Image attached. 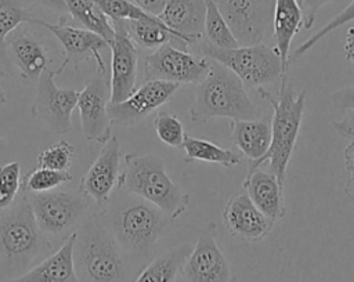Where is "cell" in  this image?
<instances>
[{
  "label": "cell",
  "mask_w": 354,
  "mask_h": 282,
  "mask_svg": "<svg viewBox=\"0 0 354 282\" xmlns=\"http://www.w3.org/2000/svg\"><path fill=\"white\" fill-rule=\"evenodd\" d=\"M73 261L80 282H129L126 253L104 212L93 213L77 228Z\"/></svg>",
  "instance_id": "1"
},
{
  "label": "cell",
  "mask_w": 354,
  "mask_h": 282,
  "mask_svg": "<svg viewBox=\"0 0 354 282\" xmlns=\"http://www.w3.org/2000/svg\"><path fill=\"white\" fill-rule=\"evenodd\" d=\"M259 94L272 106L271 119V144L267 153L257 162L249 163V167H257L268 163V170L277 176L279 182L285 185L289 160L293 155L300 124L306 108L307 90L295 91L288 73L281 76V84L277 95L270 94L259 87Z\"/></svg>",
  "instance_id": "2"
},
{
  "label": "cell",
  "mask_w": 354,
  "mask_h": 282,
  "mask_svg": "<svg viewBox=\"0 0 354 282\" xmlns=\"http://www.w3.org/2000/svg\"><path fill=\"white\" fill-rule=\"evenodd\" d=\"M195 100L189 108V120L202 124L214 118L231 120L259 119V109L246 93L243 82L228 68L210 59L206 77L195 84Z\"/></svg>",
  "instance_id": "3"
},
{
  "label": "cell",
  "mask_w": 354,
  "mask_h": 282,
  "mask_svg": "<svg viewBox=\"0 0 354 282\" xmlns=\"http://www.w3.org/2000/svg\"><path fill=\"white\" fill-rule=\"evenodd\" d=\"M118 188L151 202L171 221L184 214L191 199L167 176L163 160L153 153H127Z\"/></svg>",
  "instance_id": "4"
},
{
  "label": "cell",
  "mask_w": 354,
  "mask_h": 282,
  "mask_svg": "<svg viewBox=\"0 0 354 282\" xmlns=\"http://www.w3.org/2000/svg\"><path fill=\"white\" fill-rule=\"evenodd\" d=\"M104 214L124 253L141 257L153 250L159 236L171 221L159 207L130 192Z\"/></svg>",
  "instance_id": "5"
},
{
  "label": "cell",
  "mask_w": 354,
  "mask_h": 282,
  "mask_svg": "<svg viewBox=\"0 0 354 282\" xmlns=\"http://www.w3.org/2000/svg\"><path fill=\"white\" fill-rule=\"evenodd\" d=\"M51 247L25 194L19 202L0 213V263L8 270L21 271L29 267Z\"/></svg>",
  "instance_id": "6"
},
{
  "label": "cell",
  "mask_w": 354,
  "mask_h": 282,
  "mask_svg": "<svg viewBox=\"0 0 354 282\" xmlns=\"http://www.w3.org/2000/svg\"><path fill=\"white\" fill-rule=\"evenodd\" d=\"M194 46L196 47V54L228 68L249 87L259 88L286 75L275 47H268L263 43L220 48L206 40H199Z\"/></svg>",
  "instance_id": "7"
},
{
  "label": "cell",
  "mask_w": 354,
  "mask_h": 282,
  "mask_svg": "<svg viewBox=\"0 0 354 282\" xmlns=\"http://www.w3.org/2000/svg\"><path fill=\"white\" fill-rule=\"evenodd\" d=\"M36 221L44 235L64 236L66 239L75 232L84 213L88 210L87 196L80 191H47L41 194L25 192Z\"/></svg>",
  "instance_id": "8"
},
{
  "label": "cell",
  "mask_w": 354,
  "mask_h": 282,
  "mask_svg": "<svg viewBox=\"0 0 354 282\" xmlns=\"http://www.w3.org/2000/svg\"><path fill=\"white\" fill-rule=\"evenodd\" d=\"M62 66L55 70L47 68L40 75L36 95L29 108V113L35 120L58 134L72 130V112L79 100V91L75 88H61L57 86L54 77L62 73Z\"/></svg>",
  "instance_id": "9"
},
{
  "label": "cell",
  "mask_w": 354,
  "mask_h": 282,
  "mask_svg": "<svg viewBox=\"0 0 354 282\" xmlns=\"http://www.w3.org/2000/svg\"><path fill=\"white\" fill-rule=\"evenodd\" d=\"M210 69V59L191 54L167 43L156 48L144 59V82L165 80L177 84H198Z\"/></svg>",
  "instance_id": "10"
},
{
  "label": "cell",
  "mask_w": 354,
  "mask_h": 282,
  "mask_svg": "<svg viewBox=\"0 0 354 282\" xmlns=\"http://www.w3.org/2000/svg\"><path fill=\"white\" fill-rule=\"evenodd\" d=\"M181 275L185 282H235V274L217 243L216 223H207L199 232Z\"/></svg>",
  "instance_id": "11"
},
{
  "label": "cell",
  "mask_w": 354,
  "mask_h": 282,
  "mask_svg": "<svg viewBox=\"0 0 354 282\" xmlns=\"http://www.w3.org/2000/svg\"><path fill=\"white\" fill-rule=\"evenodd\" d=\"M109 101L111 82L106 77V70H97L88 77L83 90L79 91L76 105L86 140L102 145L113 135L108 113Z\"/></svg>",
  "instance_id": "12"
},
{
  "label": "cell",
  "mask_w": 354,
  "mask_h": 282,
  "mask_svg": "<svg viewBox=\"0 0 354 282\" xmlns=\"http://www.w3.org/2000/svg\"><path fill=\"white\" fill-rule=\"evenodd\" d=\"M33 25L41 26L53 33V36L59 41V44L64 47L65 59L61 64L64 68H66L69 64L75 66V69L79 68V64L83 61L94 59L97 65V70H106L105 62L101 57V50L111 47L109 43L101 37L100 35L82 28L68 24L66 15H61L57 24L47 22L41 18H33Z\"/></svg>",
  "instance_id": "13"
},
{
  "label": "cell",
  "mask_w": 354,
  "mask_h": 282,
  "mask_svg": "<svg viewBox=\"0 0 354 282\" xmlns=\"http://www.w3.org/2000/svg\"><path fill=\"white\" fill-rule=\"evenodd\" d=\"M180 84L165 80H147L126 100L109 102L108 113L112 124L134 126L149 113L165 105L178 90Z\"/></svg>",
  "instance_id": "14"
},
{
  "label": "cell",
  "mask_w": 354,
  "mask_h": 282,
  "mask_svg": "<svg viewBox=\"0 0 354 282\" xmlns=\"http://www.w3.org/2000/svg\"><path fill=\"white\" fill-rule=\"evenodd\" d=\"M115 37L111 43V101L120 102L134 90L137 83L138 51L129 35L126 19H113Z\"/></svg>",
  "instance_id": "15"
},
{
  "label": "cell",
  "mask_w": 354,
  "mask_h": 282,
  "mask_svg": "<svg viewBox=\"0 0 354 282\" xmlns=\"http://www.w3.org/2000/svg\"><path fill=\"white\" fill-rule=\"evenodd\" d=\"M7 57L18 69L24 84L37 82L40 75L50 68L51 59L41 39L25 22L15 28L6 39Z\"/></svg>",
  "instance_id": "16"
},
{
  "label": "cell",
  "mask_w": 354,
  "mask_h": 282,
  "mask_svg": "<svg viewBox=\"0 0 354 282\" xmlns=\"http://www.w3.org/2000/svg\"><path fill=\"white\" fill-rule=\"evenodd\" d=\"M223 221L231 238L250 243L261 242L271 232L275 223L252 202L243 188L225 203Z\"/></svg>",
  "instance_id": "17"
},
{
  "label": "cell",
  "mask_w": 354,
  "mask_h": 282,
  "mask_svg": "<svg viewBox=\"0 0 354 282\" xmlns=\"http://www.w3.org/2000/svg\"><path fill=\"white\" fill-rule=\"evenodd\" d=\"M120 176V145L116 135L102 144L98 156L80 178L79 191L97 205L109 200Z\"/></svg>",
  "instance_id": "18"
},
{
  "label": "cell",
  "mask_w": 354,
  "mask_h": 282,
  "mask_svg": "<svg viewBox=\"0 0 354 282\" xmlns=\"http://www.w3.org/2000/svg\"><path fill=\"white\" fill-rule=\"evenodd\" d=\"M241 46L261 43L266 30L263 0H216Z\"/></svg>",
  "instance_id": "19"
},
{
  "label": "cell",
  "mask_w": 354,
  "mask_h": 282,
  "mask_svg": "<svg viewBox=\"0 0 354 282\" xmlns=\"http://www.w3.org/2000/svg\"><path fill=\"white\" fill-rule=\"evenodd\" d=\"M242 188L268 218L277 221L285 216L283 185L270 170H264L261 166L248 167Z\"/></svg>",
  "instance_id": "20"
},
{
  "label": "cell",
  "mask_w": 354,
  "mask_h": 282,
  "mask_svg": "<svg viewBox=\"0 0 354 282\" xmlns=\"http://www.w3.org/2000/svg\"><path fill=\"white\" fill-rule=\"evenodd\" d=\"M76 231L61 246L33 268L7 282H80L73 261Z\"/></svg>",
  "instance_id": "21"
},
{
  "label": "cell",
  "mask_w": 354,
  "mask_h": 282,
  "mask_svg": "<svg viewBox=\"0 0 354 282\" xmlns=\"http://www.w3.org/2000/svg\"><path fill=\"white\" fill-rule=\"evenodd\" d=\"M205 14V0H169L158 18L194 46L203 39Z\"/></svg>",
  "instance_id": "22"
},
{
  "label": "cell",
  "mask_w": 354,
  "mask_h": 282,
  "mask_svg": "<svg viewBox=\"0 0 354 282\" xmlns=\"http://www.w3.org/2000/svg\"><path fill=\"white\" fill-rule=\"evenodd\" d=\"M303 28V11L297 0H275L272 18V36L283 72L289 68V50L293 37Z\"/></svg>",
  "instance_id": "23"
},
{
  "label": "cell",
  "mask_w": 354,
  "mask_h": 282,
  "mask_svg": "<svg viewBox=\"0 0 354 282\" xmlns=\"http://www.w3.org/2000/svg\"><path fill=\"white\" fill-rule=\"evenodd\" d=\"M231 140L250 163L260 160L271 144V123L267 119L231 120Z\"/></svg>",
  "instance_id": "24"
},
{
  "label": "cell",
  "mask_w": 354,
  "mask_h": 282,
  "mask_svg": "<svg viewBox=\"0 0 354 282\" xmlns=\"http://www.w3.org/2000/svg\"><path fill=\"white\" fill-rule=\"evenodd\" d=\"M126 25L133 41L144 48L156 50L167 43L189 46L180 33L166 26L158 17L152 19H126Z\"/></svg>",
  "instance_id": "25"
},
{
  "label": "cell",
  "mask_w": 354,
  "mask_h": 282,
  "mask_svg": "<svg viewBox=\"0 0 354 282\" xmlns=\"http://www.w3.org/2000/svg\"><path fill=\"white\" fill-rule=\"evenodd\" d=\"M192 246L180 245L151 260L137 275L134 282H177L183 264Z\"/></svg>",
  "instance_id": "26"
},
{
  "label": "cell",
  "mask_w": 354,
  "mask_h": 282,
  "mask_svg": "<svg viewBox=\"0 0 354 282\" xmlns=\"http://www.w3.org/2000/svg\"><path fill=\"white\" fill-rule=\"evenodd\" d=\"M183 149L185 152V162H207V163H216L221 164L224 167H234L242 163L241 153H236L235 151L221 148L220 145L185 134L183 141Z\"/></svg>",
  "instance_id": "27"
},
{
  "label": "cell",
  "mask_w": 354,
  "mask_h": 282,
  "mask_svg": "<svg viewBox=\"0 0 354 282\" xmlns=\"http://www.w3.org/2000/svg\"><path fill=\"white\" fill-rule=\"evenodd\" d=\"M65 3L71 17L82 28L100 35L111 46L115 37L112 19H109L93 0H65Z\"/></svg>",
  "instance_id": "28"
},
{
  "label": "cell",
  "mask_w": 354,
  "mask_h": 282,
  "mask_svg": "<svg viewBox=\"0 0 354 282\" xmlns=\"http://www.w3.org/2000/svg\"><path fill=\"white\" fill-rule=\"evenodd\" d=\"M33 18L36 17L24 0H0V64L8 58L6 50L7 36L21 24L32 22ZM0 75H6L1 68Z\"/></svg>",
  "instance_id": "29"
},
{
  "label": "cell",
  "mask_w": 354,
  "mask_h": 282,
  "mask_svg": "<svg viewBox=\"0 0 354 282\" xmlns=\"http://www.w3.org/2000/svg\"><path fill=\"white\" fill-rule=\"evenodd\" d=\"M206 14H205V26L203 37L210 44L220 48H234L241 46L235 39L231 28L228 26L225 18L220 12L216 0H205Z\"/></svg>",
  "instance_id": "30"
},
{
  "label": "cell",
  "mask_w": 354,
  "mask_h": 282,
  "mask_svg": "<svg viewBox=\"0 0 354 282\" xmlns=\"http://www.w3.org/2000/svg\"><path fill=\"white\" fill-rule=\"evenodd\" d=\"M72 180L68 170H54L47 167H37L30 171L22 181V191L29 194H41L57 189L59 185Z\"/></svg>",
  "instance_id": "31"
},
{
  "label": "cell",
  "mask_w": 354,
  "mask_h": 282,
  "mask_svg": "<svg viewBox=\"0 0 354 282\" xmlns=\"http://www.w3.org/2000/svg\"><path fill=\"white\" fill-rule=\"evenodd\" d=\"M76 148L66 140H59L37 155V166L54 170H68Z\"/></svg>",
  "instance_id": "32"
},
{
  "label": "cell",
  "mask_w": 354,
  "mask_h": 282,
  "mask_svg": "<svg viewBox=\"0 0 354 282\" xmlns=\"http://www.w3.org/2000/svg\"><path fill=\"white\" fill-rule=\"evenodd\" d=\"M22 188L21 166L18 162H8L0 166V213L8 209Z\"/></svg>",
  "instance_id": "33"
},
{
  "label": "cell",
  "mask_w": 354,
  "mask_h": 282,
  "mask_svg": "<svg viewBox=\"0 0 354 282\" xmlns=\"http://www.w3.org/2000/svg\"><path fill=\"white\" fill-rule=\"evenodd\" d=\"M153 129L158 138L173 148L183 145L185 131L181 120L169 112H159L153 119Z\"/></svg>",
  "instance_id": "34"
},
{
  "label": "cell",
  "mask_w": 354,
  "mask_h": 282,
  "mask_svg": "<svg viewBox=\"0 0 354 282\" xmlns=\"http://www.w3.org/2000/svg\"><path fill=\"white\" fill-rule=\"evenodd\" d=\"M109 19H152L156 18L131 0H93Z\"/></svg>",
  "instance_id": "35"
},
{
  "label": "cell",
  "mask_w": 354,
  "mask_h": 282,
  "mask_svg": "<svg viewBox=\"0 0 354 282\" xmlns=\"http://www.w3.org/2000/svg\"><path fill=\"white\" fill-rule=\"evenodd\" d=\"M354 21V0L346 7L343 8L335 18H332L326 25H324L317 33H314L313 36H310L307 40H304L295 51L293 57H300L303 54H306L310 48H313L321 39H324L326 35H329L330 32H333L335 29L346 25L347 22Z\"/></svg>",
  "instance_id": "36"
},
{
  "label": "cell",
  "mask_w": 354,
  "mask_h": 282,
  "mask_svg": "<svg viewBox=\"0 0 354 282\" xmlns=\"http://www.w3.org/2000/svg\"><path fill=\"white\" fill-rule=\"evenodd\" d=\"M333 0H301L300 7L303 11V28L310 29L313 28L318 11L328 3H332Z\"/></svg>",
  "instance_id": "37"
},
{
  "label": "cell",
  "mask_w": 354,
  "mask_h": 282,
  "mask_svg": "<svg viewBox=\"0 0 354 282\" xmlns=\"http://www.w3.org/2000/svg\"><path fill=\"white\" fill-rule=\"evenodd\" d=\"M332 101L337 108L354 112V84L335 91L332 94Z\"/></svg>",
  "instance_id": "38"
},
{
  "label": "cell",
  "mask_w": 354,
  "mask_h": 282,
  "mask_svg": "<svg viewBox=\"0 0 354 282\" xmlns=\"http://www.w3.org/2000/svg\"><path fill=\"white\" fill-rule=\"evenodd\" d=\"M28 7H41L46 10H50L53 12H57L59 15L68 14V7L65 0H24Z\"/></svg>",
  "instance_id": "39"
},
{
  "label": "cell",
  "mask_w": 354,
  "mask_h": 282,
  "mask_svg": "<svg viewBox=\"0 0 354 282\" xmlns=\"http://www.w3.org/2000/svg\"><path fill=\"white\" fill-rule=\"evenodd\" d=\"M131 1L145 12L153 17H159L169 0H131Z\"/></svg>",
  "instance_id": "40"
},
{
  "label": "cell",
  "mask_w": 354,
  "mask_h": 282,
  "mask_svg": "<svg viewBox=\"0 0 354 282\" xmlns=\"http://www.w3.org/2000/svg\"><path fill=\"white\" fill-rule=\"evenodd\" d=\"M332 126L342 137L354 138V112H350L343 120L333 122Z\"/></svg>",
  "instance_id": "41"
},
{
  "label": "cell",
  "mask_w": 354,
  "mask_h": 282,
  "mask_svg": "<svg viewBox=\"0 0 354 282\" xmlns=\"http://www.w3.org/2000/svg\"><path fill=\"white\" fill-rule=\"evenodd\" d=\"M343 53H344V57L354 65V25L350 26L346 33Z\"/></svg>",
  "instance_id": "42"
},
{
  "label": "cell",
  "mask_w": 354,
  "mask_h": 282,
  "mask_svg": "<svg viewBox=\"0 0 354 282\" xmlns=\"http://www.w3.org/2000/svg\"><path fill=\"white\" fill-rule=\"evenodd\" d=\"M343 158L346 170L350 173V177H354V140L344 148Z\"/></svg>",
  "instance_id": "43"
},
{
  "label": "cell",
  "mask_w": 354,
  "mask_h": 282,
  "mask_svg": "<svg viewBox=\"0 0 354 282\" xmlns=\"http://www.w3.org/2000/svg\"><path fill=\"white\" fill-rule=\"evenodd\" d=\"M344 194L350 200H354V177H350L344 185Z\"/></svg>",
  "instance_id": "44"
},
{
  "label": "cell",
  "mask_w": 354,
  "mask_h": 282,
  "mask_svg": "<svg viewBox=\"0 0 354 282\" xmlns=\"http://www.w3.org/2000/svg\"><path fill=\"white\" fill-rule=\"evenodd\" d=\"M6 102H7V95H6V91H4V88L1 86V82H0V105H4Z\"/></svg>",
  "instance_id": "45"
},
{
  "label": "cell",
  "mask_w": 354,
  "mask_h": 282,
  "mask_svg": "<svg viewBox=\"0 0 354 282\" xmlns=\"http://www.w3.org/2000/svg\"><path fill=\"white\" fill-rule=\"evenodd\" d=\"M297 1H299V3H301V0H297Z\"/></svg>",
  "instance_id": "46"
}]
</instances>
